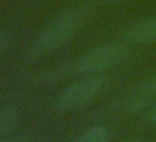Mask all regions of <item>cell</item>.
Returning <instances> with one entry per match:
<instances>
[{
  "label": "cell",
  "instance_id": "cell-1",
  "mask_svg": "<svg viewBox=\"0 0 156 142\" xmlns=\"http://www.w3.org/2000/svg\"><path fill=\"white\" fill-rule=\"evenodd\" d=\"M84 22V12L81 8H67L57 14L41 32L29 47L30 57H44L61 49L77 35Z\"/></svg>",
  "mask_w": 156,
  "mask_h": 142
},
{
  "label": "cell",
  "instance_id": "cell-2",
  "mask_svg": "<svg viewBox=\"0 0 156 142\" xmlns=\"http://www.w3.org/2000/svg\"><path fill=\"white\" fill-rule=\"evenodd\" d=\"M129 57V47L124 42H106L87 50L76 60V70L79 74L94 75L109 69L118 67Z\"/></svg>",
  "mask_w": 156,
  "mask_h": 142
},
{
  "label": "cell",
  "instance_id": "cell-3",
  "mask_svg": "<svg viewBox=\"0 0 156 142\" xmlns=\"http://www.w3.org/2000/svg\"><path fill=\"white\" fill-rule=\"evenodd\" d=\"M108 87V77L102 74L86 75L79 80L72 82L67 89L61 92L55 100V109L59 112H74L91 104L104 89Z\"/></svg>",
  "mask_w": 156,
  "mask_h": 142
},
{
  "label": "cell",
  "instance_id": "cell-4",
  "mask_svg": "<svg viewBox=\"0 0 156 142\" xmlns=\"http://www.w3.org/2000/svg\"><path fill=\"white\" fill-rule=\"evenodd\" d=\"M156 102V75L131 90L121 102L119 110L126 114H138Z\"/></svg>",
  "mask_w": 156,
  "mask_h": 142
},
{
  "label": "cell",
  "instance_id": "cell-5",
  "mask_svg": "<svg viewBox=\"0 0 156 142\" xmlns=\"http://www.w3.org/2000/svg\"><path fill=\"white\" fill-rule=\"evenodd\" d=\"M128 40L134 44H153L156 42V15L143 19L128 30Z\"/></svg>",
  "mask_w": 156,
  "mask_h": 142
},
{
  "label": "cell",
  "instance_id": "cell-6",
  "mask_svg": "<svg viewBox=\"0 0 156 142\" xmlns=\"http://www.w3.org/2000/svg\"><path fill=\"white\" fill-rule=\"evenodd\" d=\"M20 124V114L14 107H7L0 110V137H7Z\"/></svg>",
  "mask_w": 156,
  "mask_h": 142
},
{
  "label": "cell",
  "instance_id": "cell-7",
  "mask_svg": "<svg viewBox=\"0 0 156 142\" xmlns=\"http://www.w3.org/2000/svg\"><path fill=\"white\" fill-rule=\"evenodd\" d=\"M109 139V129L106 125H94L87 129L84 134H81L76 142H108Z\"/></svg>",
  "mask_w": 156,
  "mask_h": 142
},
{
  "label": "cell",
  "instance_id": "cell-8",
  "mask_svg": "<svg viewBox=\"0 0 156 142\" xmlns=\"http://www.w3.org/2000/svg\"><path fill=\"white\" fill-rule=\"evenodd\" d=\"M10 35L9 34H0V57L7 52V49L10 47Z\"/></svg>",
  "mask_w": 156,
  "mask_h": 142
},
{
  "label": "cell",
  "instance_id": "cell-9",
  "mask_svg": "<svg viewBox=\"0 0 156 142\" xmlns=\"http://www.w3.org/2000/svg\"><path fill=\"white\" fill-rule=\"evenodd\" d=\"M149 119H151V122L156 125V102L153 104V107H151V114H149Z\"/></svg>",
  "mask_w": 156,
  "mask_h": 142
},
{
  "label": "cell",
  "instance_id": "cell-10",
  "mask_svg": "<svg viewBox=\"0 0 156 142\" xmlns=\"http://www.w3.org/2000/svg\"><path fill=\"white\" fill-rule=\"evenodd\" d=\"M0 142H25V140H10V139H5V137H0Z\"/></svg>",
  "mask_w": 156,
  "mask_h": 142
},
{
  "label": "cell",
  "instance_id": "cell-11",
  "mask_svg": "<svg viewBox=\"0 0 156 142\" xmlns=\"http://www.w3.org/2000/svg\"><path fill=\"white\" fill-rule=\"evenodd\" d=\"M122 142H139V140H136V139H129V140H122Z\"/></svg>",
  "mask_w": 156,
  "mask_h": 142
}]
</instances>
